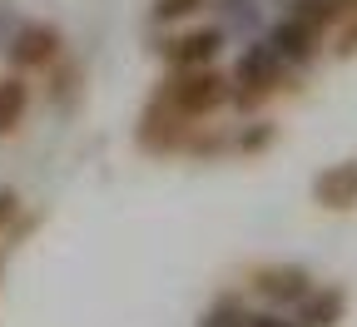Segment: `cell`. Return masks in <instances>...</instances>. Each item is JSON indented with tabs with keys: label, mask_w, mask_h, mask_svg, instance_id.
<instances>
[{
	"label": "cell",
	"mask_w": 357,
	"mask_h": 327,
	"mask_svg": "<svg viewBox=\"0 0 357 327\" xmlns=\"http://www.w3.org/2000/svg\"><path fill=\"white\" fill-rule=\"evenodd\" d=\"M229 95H234V79L223 75V70H213V65H199V70H174L159 84L154 100L164 109H174L178 119L199 124V119H213L223 105H229Z\"/></svg>",
	"instance_id": "1"
},
{
	"label": "cell",
	"mask_w": 357,
	"mask_h": 327,
	"mask_svg": "<svg viewBox=\"0 0 357 327\" xmlns=\"http://www.w3.org/2000/svg\"><path fill=\"white\" fill-rule=\"evenodd\" d=\"M288 65L268 50V40H253L248 50H243V60L234 65V95H229V105H238L243 114H253V109H263L273 95H283L288 89Z\"/></svg>",
	"instance_id": "2"
},
{
	"label": "cell",
	"mask_w": 357,
	"mask_h": 327,
	"mask_svg": "<svg viewBox=\"0 0 357 327\" xmlns=\"http://www.w3.org/2000/svg\"><path fill=\"white\" fill-rule=\"evenodd\" d=\"M0 45H6L10 70H20V75L50 70V65L65 55V35H60V25H50V20H20V25H10V35L0 40Z\"/></svg>",
	"instance_id": "3"
},
{
	"label": "cell",
	"mask_w": 357,
	"mask_h": 327,
	"mask_svg": "<svg viewBox=\"0 0 357 327\" xmlns=\"http://www.w3.org/2000/svg\"><path fill=\"white\" fill-rule=\"evenodd\" d=\"M307 288H312V273L303 263H263L248 273V293L263 298L268 307H293Z\"/></svg>",
	"instance_id": "4"
},
{
	"label": "cell",
	"mask_w": 357,
	"mask_h": 327,
	"mask_svg": "<svg viewBox=\"0 0 357 327\" xmlns=\"http://www.w3.org/2000/svg\"><path fill=\"white\" fill-rule=\"evenodd\" d=\"M189 129H194L189 119H178L174 109H164L159 100H149L144 114H139V124H134V139H139V149H144V154L164 159V154H184Z\"/></svg>",
	"instance_id": "5"
},
{
	"label": "cell",
	"mask_w": 357,
	"mask_h": 327,
	"mask_svg": "<svg viewBox=\"0 0 357 327\" xmlns=\"http://www.w3.org/2000/svg\"><path fill=\"white\" fill-rule=\"evenodd\" d=\"M307 194H312V204L328 208V213H357V154L318 169L312 183H307Z\"/></svg>",
	"instance_id": "6"
},
{
	"label": "cell",
	"mask_w": 357,
	"mask_h": 327,
	"mask_svg": "<svg viewBox=\"0 0 357 327\" xmlns=\"http://www.w3.org/2000/svg\"><path fill=\"white\" fill-rule=\"evenodd\" d=\"M263 40H268V50H273V55H278L288 70H303L312 55H318V45H323V30H312L307 20H298V15L288 10V15H283L273 30L263 35Z\"/></svg>",
	"instance_id": "7"
},
{
	"label": "cell",
	"mask_w": 357,
	"mask_h": 327,
	"mask_svg": "<svg viewBox=\"0 0 357 327\" xmlns=\"http://www.w3.org/2000/svg\"><path fill=\"white\" fill-rule=\"evenodd\" d=\"M218 55H223V30H213V25L164 40V65L169 70H199V65H213Z\"/></svg>",
	"instance_id": "8"
},
{
	"label": "cell",
	"mask_w": 357,
	"mask_h": 327,
	"mask_svg": "<svg viewBox=\"0 0 357 327\" xmlns=\"http://www.w3.org/2000/svg\"><path fill=\"white\" fill-rule=\"evenodd\" d=\"M293 317L303 327H337L347 317V288L342 283H312L298 303H293Z\"/></svg>",
	"instance_id": "9"
},
{
	"label": "cell",
	"mask_w": 357,
	"mask_h": 327,
	"mask_svg": "<svg viewBox=\"0 0 357 327\" xmlns=\"http://www.w3.org/2000/svg\"><path fill=\"white\" fill-rule=\"evenodd\" d=\"M25 114H30V79H25L20 70L0 75V139L20 134Z\"/></svg>",
	"instance_id": "10"
},
{
	"label": "cell",
	"mask_w": 357,
	"mask_h": 327,
	"mask_svg": "<svg viewBox=\"0 0 357 327\" xmlns=\"http://www.w3.org/2000/svg\"><path fill=\"white\" fill-rule=\"evenodd\" d=\"M352 6H357V0H293L288 10H293L298 20H307L312 30H323V35H328V30L342 25V15H347Z\"/></svg>",
	"instance_id": "11"
},
{
	"label": "cell",
	"mask_w": 357,
	"mask_h": 327,
	"mask_svg": "<svg viewBox=\"0 0 357 327\" xmlns=\"http://www.w3.org/2000/svg\"><path fill=\"white\" fill-rule=\"evenodd\" d=\"M184 154L189 159H218V154H229V129H218V124H194L189 139H184Z\"/></svg>",
	"instance_id": "12"
},
{
	"label": "cell",
	"mask_w": 357,
	"mask_h": 327,
	"mask_svg": "<svg viewBox=\"0 0 357 327\" xmlns=\"http://www.w3.org/2000/svg\"><path fill=\"white\" fill-rule=\"evenodd\" d=\"M273 139H278V124H268V119H258V124H243L238 134H229V154H243V159H253V154H263V149H273Z\"/></svg>",
	"instance_id": "13"
},
{
	"label": "cell",
	"mask_w": 357,
	"mask_h": 327,
	"mask_svg": "<svg viewBox=\"0 0 357 327\" xmlns=\"http://www.w3.org/2000/svg\"><path fill=\"white\" fill-rule=\"evenodd\" d=\"M199 327H248V307H243V298H218V303L199 317Z\"/></svg>",
	"instance_id": "14"
},
{
	"label": "cell",
	"mask_w": 357,
	"mask_h": 327,
	"mask_svg": "<svg viewBox=\"0 0 357 327\" xmlns=\"http://www.w3.org/2000/svg\"><path fill=\"white\" fill-rule=\"evenodd\" d=\"M50 70H55V84H50V100H55V105H70V95H75V89H79V79H84V70H79L75 60H65V55H60V60H55Z\"/></svg>",
	"instance_id": "15"
},
{
	"label": "cell",
	"mask_w": 357,
	"mask_h": 327,
	"mask_svg": "<svg viewBox=\"0 0 357 327\" xmlns=\"http://www.w3.org/2000/svg\"><path fill=\"white\" fill-rule=\"evenodd\" d=\"M208 6V0H154V20L159 25H178V20H189Z\"/></svg>",
	"instance_id": "16"
},
{
	"label": "cell",
	"mask_w": 357,
	"mask_h": 327,
	"mask_svg": "<svg viewBox=\"0 0 357 327\" xmlns=\"http://www.w3.org/2000/svg\"><path fill=\"white\" fill-rule=\"evenodd\" d=\"M25 218V204H20V189H10V183H0V238Z\"/></svg>",
	"instance_id": "17"
},
{
	"label": "cell",
	"mask_w": 357,
	"mask_h": 327,
	"mask_svg": "<svg viewBox=\"0 0 357 327\" xmlns=\"http://www.w3.org/2000/svg\"><path fill=\"white\" fill-rule=\"evenodd\" d=\"M333 55L337 60H352L357 55V6L342 15V25H337V45H333Z\"/></svg>",
	"instance_id": "18"
},
{
	"label": "cell",
	"mask_w": 357,
	"mask_h": 327,
	"mask_svg": "<svg viewBox=\"0 0 357 327\" xmlns=\"http://www.w3.org/2000/svg\"><path fill=\"white\" fill-rule=\"evenodd\" d=\"M248 327H303V322L283 317V307H268V312H248Z\"/></svg>",
	"instance_id": "19"
},
{
	"label": "cell",
	"mask_w": 357,
	"mask_h": 327,
	"mask_svg": "<svg viewBox=\"0 0 357 327\" xmlns=\"http://www.w3.org/2000/svg\"><path fill=\"white\" fill-rule=\"evenodd\" d=\"M223 10H229V15H243V20H248V15H253V0H223Z\"/></svg>",
	"instance_id": "20"
},
{
	"label": "cell",
	"mask_w": 357,
	"mask_h": 327,
	"mask_svg": "<svg viewBox=\"0 0 357 327\" xmlns=\"http://www.w3.org/2000/svg\"><path fill=\"white\" fill-rule=\"evenodd\" d=\"M10 253H15V243H6V253H0V277H6V263H10Z\"/></svg>",
	"instance_id": "21"
},
{
	"label": "cell",
	"mask_w": 357,
	"mask_h": 327,
	"mask_svg": "<svg viewBox=\"0 0 357 327\" xmlns=\"http://www.w3.org/2000/svg\"><path fill=\"white\" fill-rule=\"evenodd\" d=\"M278 6H293V0H278Z\"/></svg>",
	"instance_id": "22"
}]
</instances>
